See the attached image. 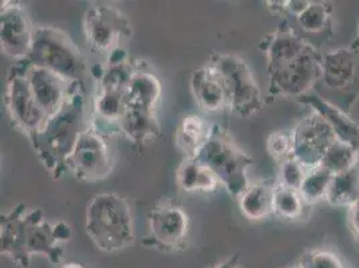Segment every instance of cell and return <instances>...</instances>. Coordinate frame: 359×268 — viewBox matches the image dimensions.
I'll list each match as a JSON object with an SVG mask.
<instances>
[{
    "mask_svg": "<svg viewBox=\"0 0 359 268\" xmlns=\"http://www.w3.org/2000/svg\"><path fill=\"white\" fill-rule=\"evenodd\" d=\"M70 238L69 224L48 222L41 209L29 210L19 204L1 215L0 251L19 267L29 268L32 255H42L53 264H60Z\"/></svg>",
    "mask_w": 359,
    "mask_h": 268,
    "instance_id": "1",
    "label": "cell"
},
{
    "mask_svg": "<svg viewBox=\"0 0 359 268\" xmlns=\"http://www.w3.org/2000/svg\"><path fill=\"white\" fill-rule=\"evenodd\" d=\"M86 93L83 82H75L67 101L60 112L48 117L39 133L31 138L38 159L54 179L67 172V160L75 145L88 128L85 125Z\"/></svg>",
    "mask_w": 359,
    "mask_h": 268,
    "instance_id": "2",
    "label": "cell"
},
{
    "mask_svg": "<svg viewBox=\"0 0 359 268\" xmlns=\"http://www.w3.org/2000/svg\"><path fill=\"white\" fill-rule=\"evenodd\" d=\"M85 229L101 253H117L135 244V220L129 203L113 192L95 194L86 207Z\"/></svg>",
    "mask_w": 359,
    "mask_h": 268,
    "instance_id": "3",
    "label": "cell"
},
{
    "mask_svg": "<svg viewBox=\"0 0 359 268\" xmlns=\"http://www.w3.org/2000/svg\"><path fill=\"white\" fill-rule=\"evenodd\" d=\"M196 159L210 168L232 197L239 199L251 185L247 172L254 164L252 157L219 125H213L210 140Z\"/></svg>",
    "mask_w": 359,
    "mask_h": 268,
    "instance_id": "4",
    "label": "cell"
},
{
    "mask_svg": "<svg viewBox=\"0 0 359 268\" xmlns=\"http://www.w3.org/2000/svg\"><path fill=\"white\" fill-rule=\"evenodd\" d=\"M25 60L47 69L72 83L83 82L86 73V62L78 46L66 31L57 27L35 29L30 54Z\"/></svg>",
    "mask_w": 359,
    "mask_h": 268,
    "instance_id": "5",
    "label": "cell"
},
{
    "mask_svg": "<svg viewBox=\"0 0 359 268\" xmlns=\"http://www.w3.org/2000/svg\"><path fill=\"white\" fill-rule=\"evenodd\" d=\"M208 62L217 69L222 76L228 98V109L232 113L248 119L262 112V90L245 60L235 54L217 53L212 54Z\"/></svg>",
    "mask_w": 359,
    "mask_h": 268,
    "instance_id": "6",
    "label": "cell"
},
{
    "mask_svg": "<svg viewBox=\"0 0 359 268\" xmlns=\"http://www.w3.org/2000/svg\"><path fill=\"white\" fill-rule=\"evenodd\" d=\"M83 34L94 53L110 55L133 35L129 18L109 3H91L83 15Z\"/></svg>",
    "mask_w": 359,
    "mask_h": 268,
    "instance_id": "7",
    "label": "cell"
},
{
    "mask_svg": "<svg viewBox=\"0 0 359 268\" xmlns=\"http://www.w3.org/2000/svg\"><path fill=\"white\" fill-rule=\"evenodd\" d=\"M4 101L13 125L29 140L42 130L48 116L36 102L19 62L14 63L7 75Z\"/></svg>",
    "mask_w": 359,
    "mask_h": 268,
    "instance_id": "8",
    "label": "cell"
},
{
    "mask_svg": "<svg viewBox=\"0 0 359 268\" xmlns=\"http://www.w3.org/2000/svg\"><path fill=\"white\" fill-rule=\"evenodd\" d=\"M269 93L290 98H302L322 79V54L309 46L299 57L269 70Z\"/></svg>",
    "mask_w": 359,
    "mask_h": 268,
    "instance_id": "9",
    "label": "cell"
},
{
    "mask_svg": "<svg viewBox=\"0 0 359 268\" xmlns=\"http://www.w3.org/2000/svg\"><path fill=\"white\" fill-rule=\"evenodd\" d=\"M67 170L83 182H97L110 176L111 154L102 132L94 126L83 130L67 160Z\"/></svg>",
    "mask_w": 359,
    "mask_h": 268,
    "instance_id": "10",
    "label": "cell"
},
{
    "mask_svg": "<svg viewBox=\"0 0 359 268\" xmlns=\"http://www.w3.org/2000/svg\"><path fill=\"white\" fill-rule=\"evenodd\" d=\"M149 238L147 244L161 253H181L189 243V217L176 204H160L148 216Z\"/></svg>",
    "mask_w": 359,
    "mask_h": 268,
    "instance_id": "11",
    "label": "cell"
},
{
    "mask_svg": "<svg viewBox=\"0 0 359 268\" xmlns=\"http://www.w3.org/2000/svg\"><path fill=\"white\" fill-rule=\"evenodd\" d=\"M291 137V156L307 170L318 168L330 147L338 140L326 119L315 112L300 121Z\"/></svg>",
    "mask_w": 359,
    "mask_h": 268,
    "instance_id": "12",
    "label": "cell"
},
{
    "mask_svg": "<svg viewBox=\"0 0 359 268\" xmlns=\"http://www.w3.org/2000/svg\"><path fill=\"white\" fill-rule=\"evenodd\" d=\"M35 29L25 7L16 1H1L0 46L4 55L15 62L25 60L30 54Z\"/></svg>",
    "mask_w": 359,
    "mask_h": 268,
    "instance_id": "13",
    "label": "cell"
},
{
    "mask_svg": "<svg viewBox=\"0 0 359 268\" xmlns=\"http://www.w3.org/2000/svg\"><path fill=\"white\" fill-rule=\"evenodd\" d=\"M19 63L22 65L38 105L48 117L57 114L67 101L75 82L72 83L47 69L31 65L27 60H20Z\"/></svg>",
    "mask_w": 359,
    "mask_h": 268,
    "instance_id": "14",
    "label": "cell"
},
{
    "mask_svg": "<svg viewBox=\"0 0 359 268\" xmlns=\"http://www.w3.org/2000/svg\"><path fill=\"white\" fill-rule=\"evenodd\" d=\"M359 78V50L351 45L322 55V82L331 90H346Z\"/></svg>",
    "mask_w": 359,
    "mask_h": 268,
    "instance_id": "15",
    "label": "cell"
},
{
    "mask_svg": "<svg viewBox=\"0 0 359 268\" xmlns=\"http://www.w3.org/2000/svg\"><path fill=\"white\" fill-rule=\"evenodd\" d=\"M309 46L285 20L276 30L263 38L259 48L267 58V72H269L295 60Z\"/></svg>",
    "mask_w": 359,
    "mask_h": 268,
    "instance_id": "16",
    "label": "cell"
},
{
    "mask_svg": "<svg viewBox=\"0 0 359 268\" xmlns=\"http://www.w3.org/2000/svg\"><path fill=\"white\" fill-rule=\"evenodd\" d=\"M191 90L196 102L205 113H216L228 109V98L222 76L210 62L192 74Z\"/></svg>",
    "mask_w": 359,
    "mask_h": 268,
    "instance_id": "17",
    "label": "cell"
},
{
    "mask_svg": "<svg viewBox=\"0 0 359 268\" xmlns=\"http://www.w3.org/2000/svg\"><path fill=\"white\" fill-rule=\"evenodd\" d=\"M161 83L158 78L144 63L137 62L135 72L125 97L126 109L156 112L161 98Z\"/></svg>",
    "mask_w": 359,
    "mask_h": 268,
    "instance_id": "18",
    "label": "cell"
},
{
    "mask_svg": "<svg viewBox=\"0 0 359 268\" xmlns=\"http://www.w3.org/2000/svg\"><path fill=\"white\" fill-rule=\"evenodd\" d=\"M303 104L310 105L315 113L322 116L331 126L338 140L351 145L359 152V125L344 112L314 93H309L299 98Z\"/></svg>",
    "mask_w": 359,
    "mask_h": 268,
    "instance_id": "19",
    "label": "cell"
},
{
    "mask_svg": "<svg viewBox=\"0 0 359 268\" xmlns=\"http://www.w3.org/2000/svg\"><path fill=\"white\" fill-rule=\"evenodd\" d=\"M118 130L129 141L137 145H145L156 141L161 135V125L156 112L126 109L118 123Z\"/></svg>",
    "mask_w": 359,
    "mask_h": 268,
    "instance_id": "20",
    "label": "cell"
},
{
    "mask_svg": "<svg viewBox=\"0 0 359 268\" xmlns=\"http://www.w3.org/2000/svg\"><path fill=\"white\" fill-rule=\"evenodd\" d=\"M213 125L198 114H189L180 122L176 132V145L185 159H196L210 140Z\"/></svg>",
    "mask_w": 359,
    "mask_h": 268,
    "instance_id": "21",
    "label": "cell"
},
{
    "mask_svg": "<svg viewBox=\"0 0 359 268\" xmlns=\"http://www.w3.org/2000/svg\"><path fill=\"white\" fill-rule=\"evenodd\" d=\"M176 181L182 191L191 194H210L216 191L220 184L210 168L197 159H185L180 164Z\"/></svg>",
    "mask_w": 359,
    "mask_h": 268,
    "instance_id": "22",
    "label": "cell"
},
{
    "mask_svg": "<svg viewBox=\"0 0 359 268\" xmlns=\"http://www.w3.org/2000/svg\"><path fill=\"white\" fill-rule=\"evenodd\" d=\"M275 185L271 181L251 184L239 197L240 212L248 220H263L273 213Z\"/></svg>",
    "mask_w": 359,
    "mask_h": 268,
    "instance_id": "23",
    "label": "cell"
},
{
    "mask_svg": "<svg viewBox=\"0 0 359 268\" xmlns=\"http://www.w3.org/2000/svg\"><path fill=\"white\" fill-rule=\"evenodd\" d=\"M326 201L334 207H353L359 201V161L334 175Z\"/></svg>",
    "mask_w": 359,
    "mask_h": 268,
    "instance_id": "24",
    "label": "cell"
},
{
    "mask_svg": "<svg viewBox=\"0 0 359 268\" xmlns=\"http://www.w3.org/2000/svg\"><path fill=\"white\" fill-rule=\"evenodd\" d=\"M332 176V173L322 166L307 170L299 189L306 204H314L320 200H326Z\"/></svg>",
    "mask_w": 359,
    "mask_h": 268,
    "instance_id": "25",
    "label": "cell"
},
{
    "mask_svg": "<svg viewBox=\"0 0 359 268\" xmlns=\"http://www.w3.org/2000/svg\"><path fill=\"white\" fill-rule=\"evenodd\" d=\"M306 201L299 191L290 189L279 184L275 185L273 213L285 220H298L303 216Z\"/></svg>",
    "mask_w": 359,
    "mask_h": 268,
    "instance_id": "26",
    "label": "cell"
},
{
    "mask_svg": "<svg viewBox=\"0 0 359 268\" xmlns=\"http://www.w3.org/2000/svg\"><path fill=\"white\" fill-rule=\"evenodd\" d=\"M357 161H359L358 150L341 140H337L326 152L319 166L325 168L332 175H338L351 168Z\"/></svg>",
    "mask_w": 359,
    "mask_h": 268,
    "instance_id": "27",
    "label": "cell"
},
{
    "mask_svg": "<svg viewBox=\"0 0 359 268\" xmlns=\"http://www.w3.org/2000/svg\"><path fill=\"white\" fill-rule=\"evenodd\" d=\"M331 6L322 1H311L310 6L297 18L300 29L310 34L323 32L329 27Z\"/></svg>",
    "mask_w": 359,
    "mask_h": 268,
    "instance_id": "28",
    "label": "cell"
},
{
    "mask_svg": "<svg viewBox=\"0 0 359 268\" xmlns=\"http://www.w3.org/2000/svg\"><path fill=\"white\" fill-rule=\"evenodd\" d=\"M307 175V169L292 156L280 161L279 166V185L299 191L300 185Z\"/></svg>",
    "mask_w": 359,
    "mask_h": 268,
    "instance_id": "29",
    "label": "cell"
},
{
    "mask_svg": "<svg viewBox=\"0 0 359 268\" xmlns=\"http://www.w3.org/2000/svg\"><path fill=\"white\" fill-rule=\"evenodd\" d=\"M299 266L302 268H346L337 253L322 248H315L303 253Z\"/></svg>",
    "mask_w": 359,
    "mask_h": 268,
    "instance_id": "30",
    "label": "cell"
},
{
    "mask_svg": "<svg viewBox=\"0 0 359 268\" xmlns=\"http://www.w3.org/2000/svg\"><path fill=\"white\" fill-rule=\"evenodd\" d=\"M267 150L269 154L279 161H283L292 153V137L285 132H273L267 138Z\"/></svg>",
    "mask_w": 359,
    "mask_h": 268,
    "instance_id": "31",
    "label": "cell"
},
{
    "mask_svg": "<svg viewBox=\"0 0 359 268\" xmlns=\"http://www.w3.org/2000/svg\"><path fill=\"white\" fill-rule=\"evenodd\" d=\"M310 3L311 1L307 0H287V11L298 18L310 6Z\"/></svg>",
    "mask_w": 359,
    "mask_h": 268,
    "instance_id": "32",
    "label": "cell"
},
{
    "mask_svg": "<svg viewBox=\"0 0 359 268\" xmlns=\"http://www.w3.org/2000/svg\"><path fill=\"white\" fill-rule=\"evenodd\" d=\"M348 220H350V225L353 228V232L359 239V201L355 203L353 207H350Z\"/></svg>",
    "mask_w": 359,
    "mask_h": 268,
    "instance_id": "33",
    "label": "cell"
},
{
    "mask_svg": "<svg viewBox=\"0 0 359 268\" xmlns=\"http://www.w3.org/2000/svg\"><path fill=\"white\" fill-rule=\"evenodd\" d=\"M210 268H241L239 255L235 253V255H232L229 257H225L224 260L210 266Z\"/></svg>",
    "mask_w": 359,
    "mask_h": 268,
    "instance_id": "34",
    "label": "cell"
},
{
    "mask_svg": "<svg viewBox=\"0 0 359 268\" xmlns=\"http://www.w3.org/2000/svg\"><path fill=\"white\" fill-rule=\"evenodd\" d=\"M264 4H267V8L272 14L282 15L287 11V1H266Z\"/></svg>",
    "mask_w": 359,
    "mask_h": 268,
    "instance_id": "35",
    "label": "cell"
},
{
    "mask_svg": "<svg viewBox=\"0 0 359 268\" xmlns=\"http://www.w3.org/2000/svg\"><path fill=\"white\" fill-rule=\"evenodd\" d=\"M60 268H85L82 264H79V263H75V262H70V263H66V264H63Z\"/></svg>",
    "mask_w": 359,
    "mask_h": 268,
    "instance_id": "36",
    "label": "cell"
},
{
    "mask_svg": "<svg viewBox=\"0 0 359 268\" xmlns=\"http://www.w3.org/2000/svg\"><path fill=\"white\" fill-rule=\"evenodd\" d=\"M353 46H354V47H357V48H358V50H359V29H358V35H357V41H355V42H354V43H353Z\"/></svg>",
    "mask_w": 359,
    "mask_h": 268,
    "instance_id": "37",
    "label": "cell"
},
{
    "mask_svg": "<svg viewBox=\"0 0 359 268\" xmlns=\"http://www.w3.org/2000/svg\"><path fill=\"white\" fill-rule=\"evenodd\" d=\"M288 268H302V267H300L299 264H297V266H291V267H288Z\"/></svg>",
    "mask_w": 359,
    "mask_h": 268,
    "instance_id": "38",
    "label": "cell"
}]
</instances>
